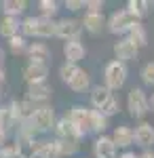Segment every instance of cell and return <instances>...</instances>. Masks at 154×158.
<instances>
[{"label":"cell","instance_id":"6da1fadb","mask_svg":"<svg viewBox=\"0 0 154 158\" xmlns=\"http://www.w3.org/2000/svg\"><path fill=\"white\" fill-rule=\"evenodd\" d=\"M137 23H139V19L131 11L122 9V11H116V13L110 15V19H108V30H110L112 34H125V32L129 34Z\"/></svg>","mask_w":154,"mask_h":158},{"label":"cell","instance_id":"7a4b0ae2","mask_svg":"<svg viewBox=\"0 0 154 158\" xmlns=\"http://www.w3.org/2000/svg\"><path fill=\"white\" fill-rule=\"evenodd\" d=\"M104 80H106V86L110 91L120 89V86L125 85V80H127V65L118 59L110 61L106 65V70H104Z\"/></svg>","mask_w":154,"mask_h":158},{"label":"cell","instance_id":"3957f363","mask_svg":"<svg viewBox=\"0 0 154 158\" xmlns=\"http://www.w3.org/2000/svg\"><path fill=\"white\" fill-rule=\"evenodd\" d=\"M127 110L133 118H143L150 112V99L146 97L142 89H131L127 97Z\"/></svg>","mask_w":154,"mask_h":158},{"label":"cell","instance_id":"277c9868","mask_svg":"<svg viewBox=\"0 0 154 158\" xmlns=\"http://www.w3.org/2000/svg\"><path fill=\"white\" fill-rule=\"evenodd\" d=\"M68 118L76 124V129H78L83 135L84 133H91V118H93V110L84 108V106H74Z\"/></svg>","mask_w":154,"mask_h":158},{"label":"cell","instance_id":"5b68a950","mask_svg":"<svg viewBox=\"0 0 154 158\" xmlns=\"http://www.w3.org/2000/svg\"><path fill=\"white\" fill-rule=\"evenodd\" d=\"M80 32H83V25L76 19H61V21H57V36L68 40V42L70 40H78Z\"/></svg>","mask_w":154,"mask_h":158},{"label":"cell","instance_id":"8992f818","mask_svg":"<svg viewBox=\"0 0 154 158\" xmlns=\"http://www.w3.org/2000/svg\"><path fill=\"white\" fill-rule=\"evenodd\" d=\"M55 133H57V137H59V141H78L80 135H83L68 116L61 118V120L55 124Z\"/></svg>","mask_w":154,"mask_h":158},{"label":"cell","instance_id":"52a82bcc","mask_svg":"<svg viewBox=\"0 0 154 158\" xmlns=\"http://www.w3.org/2000/svg\"><path fill=\"white\" fill-rule=\"evenodd\" d=\"M53 122H55V112H53V108H49V106L38 108L36 114L32 116V124H34L36 131H49L53 127Z\"/></svg>","mask_w":154,"mask_h":158},{"label":"cell","instance_id":"ba28073f","mask_svg":"<svg viewBox=\"0 0 154 158\" xmlns=\"http://www.w3.org/2000/svg\"><path fill=\"white\" fill-rule=\"evenodd\" d=\"M93 154L95 158H116V143L112 137H97L93 143Z\"/></svg>","mask_w":154,"mask_h":158},{"label":"cell","instance_id":"9c48e42d","mask_svg":"<svg viewBox=\"0 0 154 158\" xmlns=\"http://www.w3.org/2000/svg\"><path fill=\"white\" fill-rule=\"evenodd\" d=\"M137 47L131 42L129 38H122V40H118L116 44H114V55H116V59L118 61H131V59H135L137 57Z\"/></svg>","mask_w":154,"mask_h":158},{"label":"cell","instance_id":"30bf717a","mask_svg":"<svg viewBox=\"0 0 154 158\" xmlns=\"http://www.w3.org/2000/svg\"><path fill=\"white\" fill-rule=\"evenodd\" d=\"M49 76V65H40V63H28L24 68V78L28 85H34V82H42L47 80Z\"/></svg>","mask_w":154,"mask_h":158},{"label":"cell","instance_id":"8fae6325","mask_svg":"<svg viewBox=\"0 0 154 158\" xmlns=\"http://www.w3.org/2000/svg\"><path fill=\"white\" fill-rule=\"evenodd\" d=\"M11 108H13V112H15V118H17V120H21V122L32 120V116H34L36 110H38V108H34V103H32L30 99H24V101H13Z\"/></svg>","mask_w":154,"mask_h":158},{"label":"cell","instance_id":"7c38bea8","mask_svg":"<svg viewBox=\"0 0 154 158\" xmlns=\"http://www.w3.org/2000/svg\"><path fill=\"white\" fill-rule=\"evenodd\" d=\"M28 57H30V63H40V65H47V59L51 57L47 44L42 42H34L28 47Z\"/></svg>","mask_w":154,"mask_h":158},{"label":"cell","instance_id":"4fadbf2b","mask_svg":"<svg viewBox=\"0 0 154 158\" xmlns=\"http://www.w3.org/2000/svg\"><path fill=\"white\" fill-rule=\"evenodd\" d=\"M135 141H137V146H142V148L154 146V127L152 124L142 122V124L135 129Z\"/></svg>","mask_w":154,"mask_h":158},{"label":"cell","instance_id":"5bb4252c","mask_svg":"<svg viewBox=\"0 0 154 158\" xmlns=\"http://www.w3.org/2000/svg\"><path fill=\"white\" fill-rule=\"evenodd\" d=\"M112 141L116 143V148H129L135 141V131H131L129 127H116L112 133Z\"/></svg>","mask_w":154,"mask_h":158},{"label":"cell","instance_id":"9a60e30c","mask_svg":"<svg viewBox=\"0 0 154 158\" xmlns=\"http://www.w3.org/2000/svg\"><path fill=\"white\" fill-rule=\"evenodd\" d=\"M84 47L80 44V40H70V42H66L63 44V55H66V59L68 63H78V61L84 57Z\"/></svg>","mask_w":154,"mask_h":158},{"label":"cell","instance_id":"2e32d148","mask_svg":"<svg viewBox=\"0 0 154 158\" xmlns=\"http://www.w3.org/2000/svg\"><path fill=\"white\" fill-rule=\"evenodd\" d=\"M112 97H114V95H112V91H110L106 85H104V86L97 85V86H93V89H91V103L97 108V112L104 108V106H106Z\"/></svg>","mask_w":154,"mask_h":158},{"label":"cell","instance_id":"e0dca14e","mask_svg":"<svg viewBox=\"0 0 154 158\" xmlns=\"http://www.w3.org/2000/svg\"><path fill=\"white\" fill-rule=\"evenodd\" d=\"M17 148H19V158H34L40 152V143L36 139H28V137H19Z\"/></svg>","mask_w":154,"mask_h":158},{"label":"cell","instance_id":"ac0fdd59","mask_svg":"<svg viewBox=\"0 0 154 158\" xmlns=\"http://www.w3.org/2000/svg\"><path fill=\"white\" fill-rule=\"evenodd\" d=\"M51 95V86L47 80L42 82H34V85H28V99L30 101H42Z\"/></svg>","mask_w":154,"mask_h":158},{"label":"cell","instance_id":"d6986e66","mask_svg":"<svg viewBox=\"0 0 154 158\" xmlns=\"http://www.w3.org/2000/svg\"><path fill=\"white\" fill-rule=\"evenodd\" d=\"M17 30H21V23L17 21V17L4 15V17L0 19V36H4V38L11 40L13 36H17Z\"/></svg>","mask_w":154,"mask_h":158},{"label":"cell","instance_id":"ffe728a7","mask_svg":"<svg viewBox=\"0 0 154 158\" xmlns=\"http://www.w3.org/2000/svg\"><path fill=\"white\" fill-rule=\"evenodd\" d=\"M38 36L40 38H51V36H57V23L49 17H38Z\"/></svg>","mask_w":154,"mask_h":158},{"label":"cell","instance_id":"44dd1931","mask_svg":"<svg viewBox=\"0 0 154 158\" xmlns=\"http://www.w3.org/2000/svg\"><path fill=\"white\" fill-rule=\"evenodd\" d=\"M83 25L84 30H89V32H99L101 27H104V13H87L83 19Z\"/></svg>","mask_w":154,"mask_h":158},{"label":"cell","instance_id":"7402d4cb","mask_svg":"<svg viewBox=\"0 0 154 158\" xmlns=\"http://www.w3.org/2000/svg\"><path fill=\"white\" fill-rule=\"evenodd\" d=\"M68 86H70L72 91H76V93H83V91H87L91 86V78H89V74L84 72V70H78V74L70 80Z\"/></svg>","mask_w":154,"mask_h":158},{"label":"cell","instance_id":"603a6c76","mask_svg":"<svg viewBox=\"0 0 154 158\" xmlns=\"http://www.w3.org/2000/svg\"><path fill=\"white\" fill-rule=\"evenodd\" d=\"M38 158H61L59 141H45V143H40Z\"/></svg>","mask_w":154,"mask_h":158},{"label":"cell","instance_id":"cb8c5ba5","mask_svg":"<svg viewBox=\"0 0 154 158\" xmlns=\"http://www.w3.org/2000/svg\"><path fill=\"white\" fill-rule=\"evenodd\" d=\"M25 4L24 0H4L2 2V11L4 15H9V17H17V15H21L25 11Z\"/></svg>","mask_w":154,"mask_h":158},{"label":"cell","instance_id":"d4e9b609","mask_svg":"<svg viewBox=\"0 0 154 158\" xmlns=\"http://www.w3.org/2000/svg\"><path fill=\"white\" fill-rule=\"evenodd\" d=\"M129 40L135 44V47H137V49H142V47H146V44H148V34H146V30H143L142 25L137 23L129 32Z\"/></svg>","mask_w":154,"mask_h":158},{"label":"cell","instance_id":"484cf974","mask_svg":"<svg viewBox=\"0 0 154 158\" xmlns=\"http://www.w3.org/2000/svg\"><path fill=\"white\" fill-rule=\"evenodd\" d=\"M15 122H17V118H15L13 108L11 106H2V108H0V127H2L4 131H9Z\"/></svg>","mask_w":154,"mask_h":158},{"label":"cell","instance_id":"4316f807","mask_svg":"<svg viewBox=\"0 0 154 158\" xmlns=\"http://www.w3.org/2000/svg\"><path fill=\"white\" fill-rule=\"evenodd\" d=\"M21 34L24 36H38V17H25L21 21Z\"/></svg>","mask_w":154,"mask_h":158},{"label":"cell","instance_id":"83f0119b","mask_svg":"<svg viewBox=\"0 0 154 158\" xmlns=\"http://www.w3.org/2000/svg\"><path fill=\"white\" fill-rule=\"evenodd\" d=\"M106 127H108V118L101 114V112L93 110V118H91V133H101Z\"/></svg>","mask_w":154,"mask_h":158},{"label":"cell","instance_id":"f1b7e54d","mask_svg":"<svg viewBox=\"0 0 154 158\" xmlns=\"http://www.w3.org/2000/svg\"><path fill=\"white\" fill-rule=\"evenodd\" d=\"M78 70H80V68H78L76 63H68V61H66V63H63V65L59 68V76H61V80L70 85V80L74 78V76H76V74H78Z\"/></svg>","mask_w":154,"mask_h":158},{"label":"cell","instance_id":"f546056e","mask_svg":"<svg viewBox=\"0 0 154 158\" xmlns=\"http://www.w3.org/2000/svg\"><path fill=\"white\" fill-rule=\"evenodd\" d=\"M148 6H150V4L143 2V0H131L129 4H127V11H131L137 19H139V17H143V15L148 13Z\"/></svg>","mask_w":154,"mask_h":158},{"label":"cell","instance_id":"4dcf8cb0","mask_svg":"<svg viewBox=\"0 0 154 158\" xmlns=\"http://www.w3.org/2000/svg\"><path fill=\"white\" fill-rule=\"evenodd\" d=\"M57 6H59V4H57L55 0H40V2H38V9L42 11V17H49V19L57 13Z\"/></svg>","mask_w":154,"mask_h":158},{"label":"cell","instance_id":"1f68e13d","mask_svg":"<svg viewBox=\"0 0 154 158\" xmlns=\"http://www.w3.org/2000/svg\"><path fill=\"white\" fill-rule=\"evenodd\" d=\"M0 158H19V148L15 143H4L0 146Z\"/></svg>","mask_w":154,"mask_h":158},{"label":"cell","instance_id":"d6a6232c","mask_svg":"<svg viewBox=\"0 0 154 158\" xmlns=\"http://www.w3.org/2000/svg\"><path fill=\"white\" fill-rule=\"evenodd\" d=\"M9 49H11L13 53H24V51H28L25 38L24 36H13L11 40H9Z\"/></svg>","mask_w":154,"mask_h":158},{"label":"cell","instance_id":"836d02e7","mask_svg":"<svg viewBox=\"0 0 154 158\" xmlns=\"http://www.w3.org/2000/svg\"><path fill=\"white\" fill-rule=\"evenodd\" d=\"M59 141V139H57ZM78 141H59V150H61V156H72L78 152Z\"/></svg>","mask_w":154,"mask_h":158},{"label":"cell","instance_id":"e575fe53","mask_svg":"<svg viewBox=\"0 0 154 158\" xmlns=\"http://www.w3.org/2000/svg\"><path fill=\"white\" fill-rule=\"evenodd\" d=\"M142 80L146 82V85L154 86V61L146 63V65L142 68Z\"/></svg>","mask_w":154,"mask_h":158},{"label":"cell","instance_id":"d590c367","mask_svg":"<svg viewBox=\"0 0 154 158\" xmlns=\"http://www.w3.org/2000/svg\"><path fill=\"white\" fill-rule=\"evenodd\" d=\"M84 9H89L87 13H101V9H104V2H101V0H89Z\"/></svg>","mask_w":154,"mask_h":158},{"label":"cell","instance_id":"8d00e7d4","mask_svg":"<svg viewBox=\"0 0 154 158\" xmlns=\"http://www.w3.org/2000/svg\"><path fill=\"white\" fill-rule=\"evenodd\" d=\"M66 6H68L70 11H78V9L87 6V2H83V0H66Z\"/></svg>","mask_w":154,"mask_h":158},{"label":"cell","instance_id":"74e56055","mask_svg":"<svg viewBox=\"0 0 154 158\" xmlns=\"http://www.w3.org/2000/svg\"><path fill=\"white\" fill-rule=\"evenodd\" d=\"M139 158H154V152L152 150H146L143 154H139Z\"/></svg>","mask_w":154,"mask_h":158},{"label":"cell","instance_id":"f35d334b","mask_svg":"<svg viewBox=\"0 0 154 158\" xmlns=\"http://www.w3.org/2000/svg\"><path fill=\"white\" fill-rule=\"evenodd\" d=\"M4 137H6V131L0 127V146H4Z\"/></svg>","mask_w":154,"mask_h":158},{"label":"cell","instance_id":"ab89813d","mask_svg":"<svg viewBox=\"0 0 154 158\" xmlns=\"http://www.w3.org/2000/svg\"><path fill=\"white\" fill-rule=\"evenodd\" d=\"M118 158H139V156H135L133 152H125V154H122V156H118Z\"/></svg>","mask_w":154,"mask_h":158},{"label":"cell","instance_id":"60d3db41","mask_svg":"<svg viewBox=\"0 0 154 158\" xmlns=\"http://www.w3.org/2000/svg\"><path fill=\"white\" fill-rule=\"evenodd\" d=\"M4 82V72H2V68H0V85Z\"/></svg>","mask_w":154,"mask_h":158},{"label":"cell","instance_id":"b9f144b4","mask_svg":"<svg viewBox=\"0 0 154 158\" xmlns=\"http://www.w3.org/2000/svg\"><path fill=\"white\" fill-rule=\"evenodd\" d=\"M2 61H4V51L0 49V65H2Z\"/></svg>","mask_w":154,"mask_h":158},{"label":"cell","instance_id":"7bdbcfd3","mask_svg":"<svg viewBox=\"0 0 154 158\" xmlns=\"http://www.w3.org/2000/svg\"><path fill=\"white\" fill-rule=\"evenodd\" d=\"M150 110H154V93H152V97H150Z\"/></svg>","mask_w":154,"mask_h":158},{"label":"cell","instance_id":"ee69618b","mask_svg":"<svg viewBox=\"0 0 154 158\" xmlns=\"http://www.w3.org/2000/svg\"><path fill=\"white\" fill-rule=\"evenodd\" d=\"M0 95H2V93H0Z\"/></svg>","mask_w":154,"mask_h":158}]
</instances>
